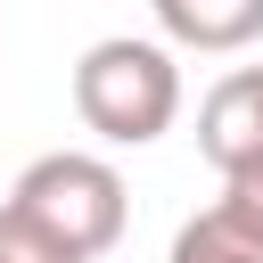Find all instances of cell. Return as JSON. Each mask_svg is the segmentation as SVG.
<instances>
[{"instance_id": "1", "label": "cell", "mask_w": 263, "mask_h": 263, "mask_svg": "<svg viewBox=\"0 0 263 263\" xmlns=\"http://www.w3.org/2000/svg\"><path fill=\"white\" fill-rule=\"evenodd\" d=\"M74 115L107 140V148H148L173 132L181 115V66L164 41H132L107 33L74 58Z\"/></svg>"}, {"instance_id": "2", "label": "cell", "mask_w": 263, "mask_h": 263, "mask_svg": "<svg viewBox=\"0 0 263 263\" xmlns=\"http://www.w3.org/2000/svg\"><path fill=\"white\" fill-rule=\"evenodd\" d=\"M8 205H25V214H33L49 238H66L82 263H99V255L123 238V214H132L123 173H115L107 156H82V148L33 156V164L16 173V189H8Z\"/></svg>"}, {"instance_id": "3", "label": "cell", "mask_w": 263, "mask_h": 263, "mask_svg": "<svg viewBox=\"0 0 263 263\" xmlns=\"http://www.w3.org/2000/svg\"><path fill=\"white\" fill-rule=\"evenodd\" d=\"M197 148L214 173H238V164H263V66H238L205 90L197 107Z\"/></svg>"}, {"instance_id": "4", "label": "cell", "mask_w": 263, "mask_h": 263, "mask_svg": "<svg viewBox=\"0 0 263 263\" xmlns=\"http://www.w3.org/2000/svg\"><path fill=\"white\" fill-rule=\"evenodd\" d=\"M148 8H156V25H164L173 49L222 58V49L263 41V0H148Z\"/></svg>"}, {"instance_id": "5", "label": "cell", "mask_w": 263, "mask_h": 263, "mask_svg": "<svg viewBox=\"0 0 263 263\" xmlns=\"http://www.w3.org/2000/svg\"><path fill=\"white\" fill-rule=\"evenodd\" d=\"M173 263H263V247H247V238H238L222 214H197V222H181Z\"/></svg>"}, {"instance_id": "6", "label": "cell", "mask_w": 263, "mask_h": 263, "mask_svg": "<svg viewBox=\"0 0 263 263\" xmlns=\"http://www.w3.org/2000/svg\"><path fill=\"white\" fill-rule=\"evenodd\" d=\"M0 263H82V255H74L66 238H49L25 205H8V197H0Z\"/></svg>"}, {"instance_id": "7", "label": "cell", "mask_w": 263, "mask_h": 263, "mask_svg": "<svg viewBox=\"0 0 263 263\" xmlns=\"http://www.w3.org/2000/svg\"><path fill=\"white\" fill-rule=\"evenodd\" d=\"M214 214L247 238V247H263V164H238V173H222V197H214Z\"/></svg>"}]
</instances>
